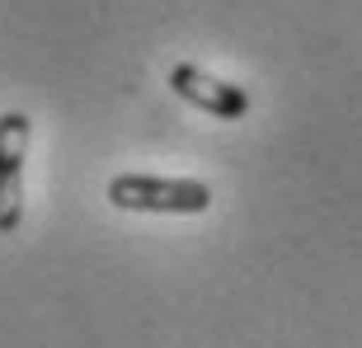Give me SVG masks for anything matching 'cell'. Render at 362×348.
Instances as JSON below:
<instances>
[{"label": "cell", "instance_id": "obj_1", "mask_svg": "<svg viewBox=\"0 0 362 348\" xmlns=\"http://www.w3.org/2000/svg\"><path fill=\"white\" fill-rule=\"evenodd\" d=\"M108 202L122 212H175L193 216L212 207V188L202 179H160V174H118L108 179Z\"/></svg>", "mask_w": 362, "mask_h": 348}, {"label": "cell", "instance_id": "obj_2", "mask_svg": "<svg viewBox=\"0 0 362 348\" xmlns=\"http://www.w3.org/2000/svg\"><path fill=\"white\" fill-rule=\"evenodd\" d=\"M28 137L33 122L28 113L10 108L0 113V236H14L24 221V161H28Z\"/></svg>", "mask_w": 362, "mask_h": 348}, {"label": "cell", "instance_id": "obj_3", "mask_svg": "<svg viewBox=\"0 0 362 348\" xmlns=\"http://www.w3.org/2000/svg\"><path fill=\"white\" fill-rule=\"evenodd\" d=\"M170 90H175L184 104L212 113V118H245V113H250V94H245L240 85L216 81V76H207V71L193 66V62H179V66L170 71Z\"/></svg>", "mask_w": 362, "mask_h": 348}]
</instances>
